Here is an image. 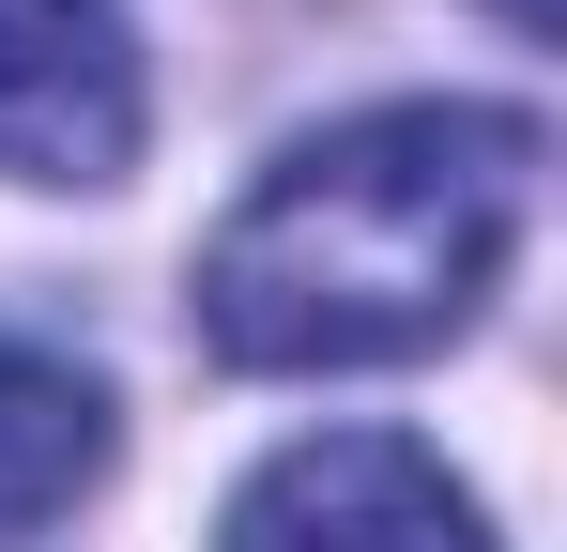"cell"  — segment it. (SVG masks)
<instances>
[{
    "mask_svg": "<svg viewBox=\"0 0 567 552\" xmlns=\"http://www.w3.org/2000/svg\"><path fill=\"white\" fill-rule=\"evenodd\" d=\"M93 476H107V384L47 338H0V538L62 522Z\"/></svg>",
    "mask_w": 567,
    "mask_h": 552,
    "instance_id": "cell-4",
    "label": "cell"
},
{
    "mask_svg": "<svg viewBox=\"0 0 567 552\" xmlns=\"http://www.w3.org/2000/svg\"><path fill=\"white\" fill-rule=\"evenodd\" d=\"M138 47L107 0H0V184H123Z\"/></svg>",
    "mask_w": 567,
    "mask_h": 552,
    "instance_id": "cell-3",
    "label": "cell"
},
{
    "mask_svg": "<svg viewBox=\"0 0 567 552\" xmlns=\"http://www.w3.org/2000/svg\"><path fill=\"white\" fill-rule=\"evenodd\" d=\"M215 552H491V522H475V491L430 446H399V430H322V446H277L246 491H230Z\"/></svg>",
    "mask_w": 567,
    "mask_h": 552,
    "instance_id": "cell-2",
    "label": "cell"
},
{
    "mask_svg": "<svg viewBox=\"0 0 567 552\" xmlns=\"http://www.w3.org/2000/svg\"><path fill=\"white\" fill-rule=\"evenodd\" d=\"M522 200H537L522 108H461V92L353 108L230 200V231L199 246V338L230 368L445 354L522 246Z\"/></svg>",
    "mask_w": 567,
    "mask_h": 552,
    "instance_id": "cell-1",
    "label": "cell"
}]
</instances>
